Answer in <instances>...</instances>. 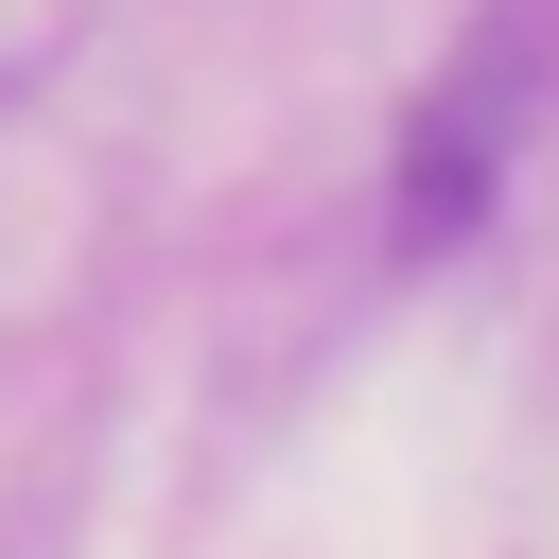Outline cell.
<instances>
[{
    "label": "cell",
    "mask_w": 559,
    "mask_h": 559,
    "mask_svg": "<svg viewBox=\"0 0 559 559\" xmlns=\"http://www.w3.org/2000/svg\"><path fill=\"white\" fill-rule=\"evenodd\" d=\"M524 105H542V0H489L454 35V70L419 87V122H402V227L419 245H454L489 210V175L524 157Z\"/></svg>",
    "instance_id": "1"
}]
</instances>
